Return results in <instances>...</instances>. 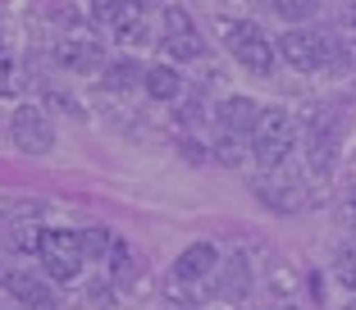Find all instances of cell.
I'll use <instances>...</instances> for the list:
<instances>
[{"label":"cell","mask_w":356,"mask_h":310,"mask_svg":"<svg viewBox=\"0 0 356 310\" xmlns=\"http://www.w3.org/2000/svg\"><path fill=\"white\" fill-rule=\"evenodd\" d=\"M356 119V101L352 96H329L325 105H315L311 128H306V160H311V174L329 178L338 169V155H343V142L352 133Z\"/></svg>","instance_id":"6da1fadb"},{"label":"cell","mask_w":356,"mask_h":310,"mask_svg":"<svg viewBox=\"0 0 356 310\" xmlns=\"http://www.w3.org/2000/svg\"><path fill=\"white\" fill-rule=\"evenodd\" d=\"M302 119L293 110H283V105H265L261 110V124L252 133V160L261 169H279L293 160V151L302 146Z\"/></svg>","instance_id":"7a4b0ae2"},{"label":"cell","mask_w":356,"mask_h":310,"mask_svg":"<svg viewBox=\"0 0 356 310\" xmlns=\"http://www.w3.org/2000/svg\"><path fill=\"white\" fill-rule=\"evenodd\" d=\"M252 192H256V201H261L265 210H274V215H302V210L315 206L311 183H306L302 174H293L288 165L261 169V174L252 178Z\"/></svg>","instance_id":"3957f363"},{"label":"cell","mask_w":356,"mask_h":310,"mask_svg":"<svg viewBox=\"0 0 356 310\" xmlns=\"http://www.w3.org/2000/svg\"><path fill=\"white\" fill-rule=\"evenodd\" d=\"M279 60L288 64V69H297V73H325V69H334L343 55H338V42L334 37H325V32H315V28H288L279 37Z\"/></svg>","instance_id":"277c9868"},{"label":"cell","mask_w":356,"mask_h":310,"mask_svg":"<svg viewBox=\"0 0 356 310\" xmlns=\"http://www.w3.org/2000/svg\"><path fill=\"white\" fill-rule=\"evenodd\" d=\"M224 46H229V55H233V60H238L247 73H256V78H270V73H274L279 46L265 37L261 23H247V19L224 23Z\"/></svg>","instance_id":"5b68a950"},{"label":"cell","mask_w":356,"mask_h":310,"mask_svg":"<svg viewBox=\"0 0 356 310\" xmlns=\"http://www.w3.org/2000/svg\"><path fill=\"white\" fill-rule=\"evenodd\" d=\"M37 260H42V269L55 283H74L78 274H83V265H87L83 233H74V228H46L42 247H37Z\"/></svg>","instance_id":"8992f818"},{"label":"cell","mask_w":356,"mask_h":310,"mask_svg":"<svg viewBox=\"0 0 356 310\" xmlns=\"http://www.w3.org/2000/svg\"><path fill=\"white\" fill-rule=\"evenodd\" d=\"M160 46H165L169 64H188V60L206 55V37H201V28L192 23V14L183 5H169L165 10V37H160Z\"/></svg>","instance_id":"52a82bcc"},{"label":"cell","mask_w":356,"mask_h":310,"mask_svg":"<svg viewBox=\"0 0 356 310\" xmlns=\"http://www.w3.org/2000/svg\"><path fill=\"white\" fill-rule=\"evenodd\" d=\"M10 142L19 146L23 155H46L55 146V124L46 119L42 105H19L10 119Z\"/></svg>","instance_id":"ba28073f"},{"label":"cell","mask_w":356,"mask_h":310,"mask_svg":"<svg viewBox=\"0 0 356 310\" xmlns=\"http://www.w3.org/2000/svg\"><path fill=\"white\" fill-rule=\"evenodd\" d=\"M87 14L101 28L115 32L119 42H142L147 37V19H142L147 10H137L133 0H87Z\"/></svg>","instance_id":"9c48e42d"},{"label":"cell","mask_w":356,"mask_h":310,"mask_svg":"<svg viewBox=\"0 0 356 310\" xmlns=\"http://www.w3.org/2000/svg\"><path fill=\"white\" fill-rule=\"evenodd\" d=\"M51 274H37V269H5V279H0V288L10 292L19 306L28 310H55V288H51Z\"/></svg>","instance_id":"30bf717a"},{"label":"cell","mask_w":356,"mask_h":310,"mask_svg":"<svg viewBox=\"0 0 356 310\" xmlns=\"http://www.w3.org/2000/svg\"><path fill=\"white\" fill-rule=\"evenodd\" d=\"M55 64H60L64 73H101L110 60H105V46L96 42V37L69 32V37L55 42Z\"/></svg>","instance_id":"8fae6325"},{"label":"cell","mask_w":356,"mask_h":310,"mask_svg":"<svg viewBox=\"0 0 356 310\" xmlns=\"http://www.w3.org/2000/svg\"><path fill=\"white\" fill-rule=\"evenodd\" d=\"M220 269H224V256H220L215 242H192V247L174 260L169 283H178V288H188V283H206L210 274H220Z\"/></svg>","instance_id":"7c38bea8"},{"label":"cell","mask_w":356,"mask_h":310,"mask_svg":"<svg viewBox=\"0 0 356 310\" xmlns=\"http://www.w3.org/2000/svg\"><path fill=\"white\" fill-rule=\"evenodd\" d=\"M261 101H252V96H229V101L215 110V119H220V128H229V133H242V137H252L256 124H261Z\"/></svg>","instance_id":"4fadbf2b"},{"label":"cell","mask_w":356,"mask_h":310,"mask_svg":"<svg viewBox=\"0 0 356 310\" xmlns=\"http://www.w3.org/2000/svg\"><path fill=\"white\" fill-rule=\"evenodd\" d=\"M142 87H147V96H151V101L174 105L178 96H183V73H178L169 60H165V64H147V83H142Z\"/></svg>","instance_id":"5bb4252c"},{"label":"cell","mask_w":356,"mask_h":310,"mask_svg":"<svg viewBox=\"0 0 356 310\" xmlns=\"http://www.w3.org/2000/svg\"><path fill=\"white\" fill-rule=\"evenodd\" d=\"M247 155H252V137L229 133V128H220L215 142H210V160L224 165V169H242V165H247Z\"/></svg>","instance_id":"9a60e30c"},{"label":"cell","mask_w":356,"mask_h":310,"mask_svg":"<svg viewBox=\"0 0 356 310\" xmlns=\"http://www.w3.org/2000/svg\"><path fill=\"white\" fill-rule=\"evenodd\" d=\"M0 224H5V238H10L14 251H32V256H37V247H42V233H46V228L37 224L28 210H14V215H10V219H0Z\"/></svg>","instance_id":"2e32d148"},{"label":"cell","mask_w":356,"mask_h":310,"mask_svg":"<svg viewBox=\"0 0 356 310\" xmlns=\"http://www.w3.org/2000/svg\"><path fill=\"white\" fill-rule=\"evenodd\" d=\"M247 288H252V260H247V251H233V256L224 260L220 297H229V301H242V297H247Z\"/></svg>","instance_id":"e0dca14e"},{"label":"cell","mask_w":356,"mask_h":310,"mask_svg":"<svg viewBox=\"0 0 356 310\" xmlns=\"http://www.w3.org/2000/svg\"><path fill=\"white\" fill-rule=\"evenodd\" d=\"M101 83L110 87V92H133L137 83H147V69L137 60H110L101 69Z\"/></svg>","instance_id":"ac0fdd59"},{"label":"cell","mask_w":356,"mask_h":310,"mask_svg":"<svg viewBox=\"0 0 356 310\" xmlns=\"http://www.w3.org/2000/svg\"><path fill=\"white\" fill-rule=\"evenodd\" d=\"M270 10L279 14L283 23H306V19H315V14H320V0H270Z\"/></svg>","instance_id":"d6986e66"},{"label":"cell","mask_w":356,"mask_h":310,"mask_svg":"<svg viewBox=\"0 0 356 310\" xmlns=\"http://www.w3.org/2000/svg\"><path fill=\"white\" fill-rule=\"evenodd\" d=\"M115 233L110 228H83V251L87 260H110V251H115Z\"/></svg>","instance_id":"ffe728a7"},{"label":"cell","mask_w":356,"mask_h":310,"mask_svg":"<svg viewBox=\"0 0 356 310\" xmlns=\"http://www.w3.org/2000/svg\"><path fill=\"white\" fill-rule=\"evenodd\" d=\"M19 87H23V69H19V60L0 51V96H19Z\"/></svg>","instance_id":"44dd1931"},{"label":"cell","mask_w":356,"mask_h":310,"mask_svg":"<svg viewBox=\"0 0 356 310\" xmlns=\"http://www.w3.org/2000/svg\"><path fill=\"white\" fill-rule=\"evenodd\" d=\"M334 279L343 283L347 292H356V251H352V247L338 251V260H334Z\"/></svg>","instance_id":"7402d4cb"},{"label":"cell","mask_w":356,"mask_h":310,"mask_svg":"<svg viewBox=\"0 0 356 310\" xmlns=\"http://www.w3.org/2000/svg\"><path fill=\"white\" fill-rule=\"evenodd\" d=\"M347 219H352V224H356V187H352V192H347Z\"/></svg>","instance_id":"603a6c76"},{"label":"cell","mask_w":356,"mask_h":310,"mask_svg":"<svg viewBox=\"0 0 356 310\" xmlns=\"http://www.w3.org/2000/svg\"><path fill=\"white\" fill-rule=\"evenodd\" d=\"M133 5H137V10H151V5H156V0H133Z\"/></svg>","instance_id":"cb8c5ba5"},{"label":"cell","mask_w":356,"mask_h":310,"mask_svg":"<svg viewBox=\"0 0 356 310\" xmlns=\"http://www.w3.org/2000/svg\"><path fill=\"white\" fill-rule=\"evenodd\" d=\"M274 310H293V306H274Z\"/></svg>","instance_id":"d4e9b609"},{"label":"cell","mask_w":356,"mask_h":310,"mask_svg":"<svg viewBox=\"0 0 356 310\" xmlns=\"http://www.w3.org/2000/svg\"><path fill=\"white\" fill-rule=\"evenodd\" d=\"M0 310H5V301H0Z\"/></svg>","instance_id":"484cf974"}]
</instances>
